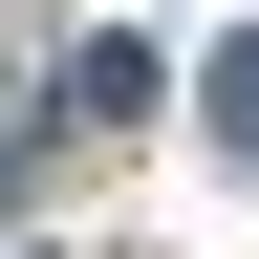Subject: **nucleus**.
<instances>
[{"label": "nucleus", "instance_id": "obj_1", "mask_svg": "<svg viewBox=\"0 0 259 259\" xmlns=\"http://www.w3.org/2000/svg\"><path fill=\"white\" fill-rule=\"evenodd\" d=\"M151 87H173V65L130 44V22H108V44H65V130H151Z\"/></svg>", "mask_w": 259, "mask_h": 259}, {"label": "nucleus", "instance_id": "obj_2", "mask_svg": "<svg viewBox=\"0 0 259 259\" xmlns=\"http://www.w3.org/2000/svg\"><path fill=\"white\" fill-rule=\"evenodd\" d=\"M194 130H216V151H238V173H259V22H238V44H216V65H194Z\"/></svg>", "mask_w": 259, "mask_h": 259}]
</instances>
